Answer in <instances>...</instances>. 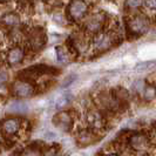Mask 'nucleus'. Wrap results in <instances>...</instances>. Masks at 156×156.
<instances>
[{"label":"nucleus","instance_id":"1","mask_svg":"<svg viewBox=\"0 0 156 156\" xmlns=\"http://www.w3.org/2000/svg\"><path fill=\"white\" fill-rule=\"evenodd\" d=\"M87 4L83 0H73L68 6V16L73 20H79L87 13Z\"/></svg>","mask_w":156,"mask_h":156},{"label":"nucleus","instance_id":"2","mask_svg":"<svg viewBox=\"0 0 156 156\" xmlns=\"http://www.w3.org/2000/svg\"><path fill=\"white\" fill-rule=\"evenodd\" d=\"M12 94L16 98H30L33 95V86L27 81H16L12 86Z\"/></svg>","mask_w":156,"mask_h":156},{"label":"nucleus","instance_id":"3","mask_svg":"<svg viewBox=\"0 0 156 156\" xmlns=\"http://www.w3.org/2000/svg\"><path fill=\"white\" fill-rule=\"evenodd\" d=\"M53 122H54V126L56 128L61 129L63 132H68L73 125V120H72V116L68 112L58 113L53 119Z\"/></svg>","mask_w":156,"mask_h":156},{"label":"nucleus","instance_id":"4","mask_svg":"<svg viewBox=\"0 0 156 156\" xmlns=\"http://www.w3.org/2000/svg\"><path fill=\"white\" fill-rule=\"evenodd\" d=\"M129 28L134 34H144L149 30V21L144 16H136L129 23Z\"/></svg>","mask_w":156,"mask_h":156},{"label":"nucleus","instance_id":"5","mask_svg":"<svg viewBox=\"0 0 156 156\" xmlns=\"http://www.w3.org/2000/svg\"><path fill=\"white\" fill-rule=\"evenodd\" d=\"M112 38H110L109 34H106V33H100L98 34L95 38H94V47L99 51H105V49H108L112 46Z\"/></svg>","mask_w":156,"mask_h":156},{"label":"nucleus","instance_id":"6","mask_svg":"<svg viewBox=\"0 0 156 156\" xmlns=\"http://www.w3.org/2000/svg\"><path fill=\"white\" fill-rule=\"evenodd\" d=\"M45 40H46L45 33L41 30H35V31L32 32V34L30 35V45L34 49H38V48L44 46Z\"/></svg>","mask_w":156,"mask_h":156},{"label":"nucleus","instance_id":"7","mask_svg":"<svg viewBox=\"0 0 156 156\" xmlns=\"http://www.w3.org/2000/svg\"><path fill=\"white\" fill-rule=\"evenodd\" d=\"M23 58V51L21 47H13L7 54V61L9 65L14 66L21 62Z\"/></svg>","mask_w":156,"mask_h":156},{"label":"nucleus","instance_id":"8","mask_svg":"<svg viewBox=\"0 0 156 156\" xmlns=\"http://www.w3.org/2000/svg\"><path fill=\"white\" fill-rule=\"evenodd\" d=\"M105 21V18L100 14H96V16H92L86 23V28L88 32H90V33H95V32H98L100 28L102 27V23Z\"/></svg>","mask_w":156,"mask_h":156},{"label":"nucleus","instance_id":"9","mask_svg":"<svg viewBox=\"0 0 156 156\" xmlns=\"http://www.w3.org/2000/svg\"><path fill=\"white\" fill-rule=\"evenodd\" d=\"M20 128V121L18 119H8L2 123V132L6 135L16 134Z\"/></svg>","mask_w":156,"mask_h":156},{"label":"nucleus","instance_id":"10","mask_svg":"<svg viewBox=\"0 0 156 156\" xmlns=\"http://www.w3.org/2000/svg\"><path fill=\"white\" fill-rule=\"evenodd\" d=\"M87 122L94 129H99L103 126V119L99 112H89L87 114Z\"/></svg>","mask_w":156,"mask_h":156},{"label":"nucleus","instance_id":"11","mask_svg":"<svg viewBox=\"0 0 156 156\" xmlns=\"http://www.w3.org/2000/svg\"><path fill=\"white\" fill-rule=\"evenodd\" d=\"M147 143H148V140L144 135H141V134H137V135H134L130 137V141H129V144L130 147L135 150H141V149H146L147 147Z\"/></svg>","mask_w":156,"mask_h":156},{"label":"nucleus","instance_id":"12","mask_svg":"<svg viewBox=\"0 0 156 156\" xmlns=\"http://www.w3.org/2000/svg\"><path fill=\"white\" fill-rule=\"evenodd\" d=\"M72 94L66 92V93L60 94L54 101V107L56 110H61L62 108H65L70 101H72Z\"/></svg>","mask_w":156,"mask_h":156},{"label":"nucleus","instance_id":"13","mask_svg":"<svg viewBox=\"0 0 156 156\" xmlns=\"http://www.w3.org/2000/svg\"><path fill=\"white\" fill-rule=\"evenodd\" d=\"M156 67V61L149 60V61H142V62L136 63V66L134 67V69L137 72H147V70H151L153 68Z\"/></svg>","mask_w":156,"mask_h":156},{"label":"nucleus","instance_id":"14","mask_svg":"<svg viewBox=\"0 0 156 156\" xmlns=\"http://www.w3.org/2000/svg\"><path fill=\"white\" fill-rule=\"evenodd\" d=\"M2 23H5L6 26H8V27H14V26L20 23V19L16 14L8 13V14H6V16L2 18Z\"/></svg>","mask_w":156,"mask_h":156},{"label":"nucleus","instance_id":"15","mask_svg":"<svg viewBox=\"0 0 156 156\" xmlns=\"http://www.w3.org/2000/svg\"><path fill=\"white\" fill-rule=\"evenodd\" d=\"M79 142L82 144H89L93 142V135L89 133L88 130H85L79 135Z\"/></svg>","mask_w":156,"mask_h":156},{"label":"nucleus","instance_id":"16","mask_svg":"<svg viewBox=\"0 0 156 156\" xmlns=\"http://www.w3.org/2000/svg\"><path fill=\"white\" fill-rule=\"evenodd\" d=\"M9 109L13 113H23V112L27 110V106L23 102H14L13 105L9 106Z\"/></svg>","mask_w":156,"mask_h":156},{"label":"nucleus","instance_id":"17","mask_svg":"<svg viewBox=\"0 0 156 156\" xmlns=\"http://www.w3.org/2000/svg\"><path fill=\"white\" fill-rule=\"evenodd\" d=\"M143 96H144V99H147V100H151V99H154L156 96V90L154 87L151 86H147L143 88Z\"/></svg>","mask_w":156,"mask_h":156},{"label":"nucleus","instance_id":"18","mask_svg":"<svg viewBox=\"0 0 156 156\" xmlns=\"http://www.w3.org/2000/svg\"><path fill=\"white\" fill-rule=\"evenodd\" d=\"M56 59H58L59 62L61 63H66L67 60H68V56L66 54V52L63 51L61 47H58L56 48Z\"/></svg>","mask_w":156,"mask_h":156},{"label":"nucleus","instance_id":"19","mask_svg":"<svg viewBox=\"0 0 156 156\" xmlns=\"http://www.w3.org/2000/svg\"><path fill=\"white\" fill-rule=\"evenodd\" d=\"M144 2V0H127V5L130 8H137Z\"/></svg>","mask_w":156,"mask_h":156},{"label":"nucleus","instance_id":"20","mask_svg":"<svg viewBox=\"0 0 156 156\" xmlns=\"http://www.w3.org/2000/svg\"><path fill=\"white\" fill-rule=\"evenodd\" d=\"M144 5L150 9H156V0H144Z\"/></svg>","mask_w":156,"mask_h":156},{"label":"nucleus","instance_id":"21","mask_svg":"<svg viewBox=\"0 0 156 156\" xmlns=\"http://www.w3.org/2000/svg\"><path fill=\"white\" fill-rule=\"evenodd\" d=\"M7 81V75L5 73H0V86L4 85Z\"/></svg>","mask_w":156,"mask_h":156},{"label":"nucleus","instance_id":"22","mask_svg":"<svg viewBox=\"0 0 156 156\" xmlns=\"http://www.w3.org/2000/svg\"><path fill=\"white\" fill-rule=\"evenodd\" d=\"M75 79V76L73 75V76H69V78H67L66 80H65V83H63V86H67V85H70L72 83V81Z\"/></svg>","mask_w":156,"mask_h":156},{"label":"nucleus","instance_id":"23","mask_svg":"<svg viewBox=\"0 0 156 156\" xmlns=\"http://www.w3.org/2000/svg\"><path fill=\"white\" fill-rule=\"evenodd\" d=\"M5 1H6V0H5Z\"/></svg>","mask_w":156,"mask_h":156}]
</instances>
